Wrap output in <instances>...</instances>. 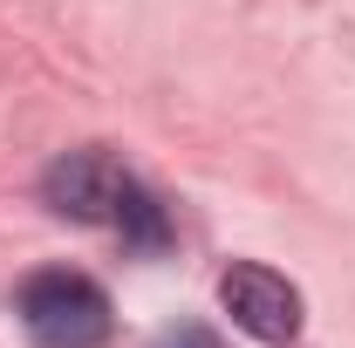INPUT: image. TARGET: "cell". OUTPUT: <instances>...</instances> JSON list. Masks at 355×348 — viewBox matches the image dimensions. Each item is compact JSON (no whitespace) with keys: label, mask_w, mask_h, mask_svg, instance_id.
<instances>
[{"label":"cell","mask_w":355,"mask_h":348,"mask_svg":"<svg viewBox=\"0 0 355 348\" xmlns=\"http://www.w3.org/2000/svg\"><path fill=\"white\" fill-rule=\"evenodd\" d=\"M21 328L35 335V348H103L110 342V294L89 273L48 266L21 287Z\"/></svg>","instance_id":"obj_1"},{"label":"cell","mask_w":355,"mask_h":348,"mask_svg":"<svg viewBox=\"0 0 355 348\" xmlns=\"http://www.w3.org/2000/svg\"><path fill=\"white\" fill-rule=\"evenodd\" d=\"M219 307L232 314V328L253 335V342H273V348H280V342L301 335V294H294V280L273 273V266L239 260L219 280Z\"/></svg>","instance_id":"obj_2"},{"label":"cell","mask_w":355,"mask_h":348,"mask_svg":"<svg viewBox=\"0 0 355 348\" xmlns=\"http://www.w3.org/2000/svg\"><path fill=\"white\" fill-rule=\"evenodd\" d=\"M123 191H130V171L110 150H62L42 177V198L62 218H83V225H110Z\"/></svg>","instance_id":"obj_3"},{"label":"cell","mask_w":355,"mask_h":348,"mask_svg":"<svg viewBox=\"0 0 355 348\" xmlns=\"http://www.w3.org/2000/svg\"><path fill=\"white\" fill-rule=\"evenodd\" d=\"M116 232H123V246H137V253H157L164 239H171V225H164V205L144 191L130 177V191H123V205H116V218H110Z\"/></svg>","instance_id":"obj_4"},{"label":"cell","mask_w":355,"mask_h":348,"mask_svg":"<svg viewBox=\"0 0 355 348\" xmlns=\"http://www.w3.org/2000/svg\"><path fill=\"white\" fill-rule=\"evenodd\" d=\"M157 348H225L212 328H198V321H178V328H164L157 335Z\"/></svg>","instance_id":"obj_5"}]
</instances>
